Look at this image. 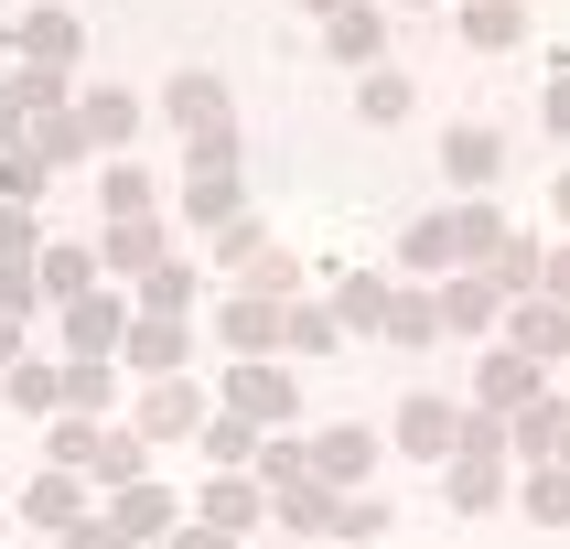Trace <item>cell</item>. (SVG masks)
<instances>
[{
	"label": "cell",
	"mask_w": 570,
	"mask_h": 549,
	"mask_svg": "<svg viewBox=\"0 0 570 549\" xmlns=\"http://www.w3.org/2000/svg\"><path fill=\"white\" fill-rule=\"evenodd\" d=\"M161 119H173V129H194V151H237V129H226V87H216V76H173Z\"/></svg>",
	"instance_id": "1"
},
{
	"label": "cell",
	"mask_w": 570,
	"mask_h": 549,
	"mask_svg": "<svg viewBox=\"0 0 570 549\" xmlns=\"http://www.w3.org/2000/svg\"><path fill=\"white\" fill-rule=\"evenodd\" d=\"M226 410L269 431V420H291V410H302V388H291V366H269V355H237V378H226Z\"/></svg>",
	"instance_id": "2"
},
{
	"label": "cell",
	"mask_w": 570,
	"mask_h": 549,
	"mask_svg": "<svg viewBox=\"0 0 570 549\" xmlns=\"http://www.w3.org/2000/svg\"><path fill=\"white\" fill-rule=\"evenodd\" d=\"M387 442L410 452V463H442V452L463 442V410H452V399H399V431H387Z\"/></svg>",
	"instance_id": "3"
},
{
	"label": "cell",
	"mask_w": 570,
	"mask_h": 549,
	"mask_svg": "<svg viewBox=\"0 0 570 549\" xmlns=\"http://www.w3.org/2000/svg\"><path fill=\"white\" fill-rule=\"evenodd\" d=\"M184 216H194V226H226V216H237V151H194Z\"/></svg>",
	"instance_id": "4"
},
{
	"label": "cell",
	"mask_w": 570,
	"mask_h": 549,
	"mask_svg": "<svg viewBox=\"0 0 570 549\" xmlns=\"http://www.w3.org/2000/svg\"><path fill=\"white\" fill-rule=\"evenodd\" d=\"M216 334H226V355H269L281 345V302H269V291H237L216 313Z\"/></svg>",
	"instance_id": "5"
},
{
	"label": "cell",
	"mask_w": 570,
	"mask_h": 549,
	"mask_svg": "<svg viewBox=\"0 0 570 549\" xmlns=\"http://www.w3.org/2000/svg\"><path fill=\"white\" fill-rule=\"evenodd\" d=\"M302 463H313L323 484H366V474H377V431H355V420H345V431H323Z\"/></svg>",
	"instance_id": "6"
},
{
	"label": "cell",
	"mask_w": 570,
	"mask_h": 549,
	"mask_svg": "<svg viewBox=\"0 0 570 549\" xmlns=\"http://www.w3.org/2000/svg\"><path fill=\"white\" fill-rule=\"evenodd\" d=\"M194 517H205V528H226V539H248L258 517H269V484H248V474H216Z\"/></svg>",
	"instance_id": "7"
},
{
	"label": "cell",
	"mask_w": 570,
	"mask_h": 549,
	"mask_svg": "<svg viewBox=\"0 0 570 549\" xmlns=\"http://www.w3.org/2000/svg\"><path fill=\"white\" fill-rule=\"evenodd\" d=\"M194 420H205V388H173V378H161L151 399H140V442H194Z\"/></svg>",
	"instance_id": "8"
},
{
	"label": "cell",
	"mask_w": 570,
	"mask_h": 549,
	"mask_svg": "<svg viewBox=\"0 0 570 549\" xmlns=\"http://www.w3.org/2000/svg\"><path fill=\"white\" fill-rule=\"evenodd\" d=\"M119 334H129L119 302H97V291H76V302H65V345H76V355H119Z\"/></svg>",
	"instance_id": "9"
},
{
	"label": "cell",
	"mask_w": 570,
	"mask_h": 549,
	"mask_svg": "<svg viewBox=\"0 0 570 549\" xmlns=\"http://www.w3.org/2000/svg\"><path fill=\"white\" fill-rule=\"evenodd\" d=\"M323 43H334L345 65H387V22H377V11H355V0H345V11H323Z\"/></svg>",
	"instance_id": "10"
},
{
	"label": "cell",
	"mask_w": 570,
	"mask_h": 549,
	"mask_svg": "<svg viewBox=\"0 0 570 549\" xmlns=\"http://www.w3.org/2000/svg\"><path fill=\"white\" fill-rule=\"evenodd\" d=\"M119 345H129V366H151V378H173V366H184V313H151V323H129Z\"/></svg>",
	"instance_id": "11"
},
{
	"label": "cell",
	"mask_w": 570,
	"mask_h": 549,
	"mask_svg": "<svg viewBox=\"0 0 570 549\" xmlns=\"http://www.w3.org/2000/svg\"><path fill=\"white\" fill-rule=\"evenodd\" d=\"M442 323H463V334H484L495 323V281H474V269H442V302H431Z\"/></svg>",
	"instance_id": "12"
},
{
	"label": "cell",
	"mask_w": 570,
	"mask_h": 549,
	"mask_svg": "<svg viewBox=\"0 0 570 549\" xmlns=\"http://www.w3.org/2000/svg\"><path fill=\"white\" fill-rule=\"evenodd\" d=\"M495 161H507L495 129H452V140H442V173H452V184H495Z\"/></svg>",
	"instance_id": "13"
},
{
	"label": "cell",
	"mask_w": 570,
	"mask_h": 549,
	"mask_svg": "<svg viewBox=\"0 0 570 549\" xmlns=\"http://www.w3.org/2000/svg\"><path fill=\"white\" fill-rule=\"evenodd\" d=\"M399 269H410V281H442L452 269V216H420L410 237H399Z\"/></svg>",
	"instance_id": "14"
},
{
	"label": "cell",
	"mask_w": 570,
	"mask_h": 549,
	"mask_svg": "<svg viewBox=\"0 0 570 549\" xmlns=\"http://www.w3.org/2000/svg\"><path fill=\"white\" fill-rule=\"evenodd\" d=\"M140 463H151L140 431H97V442H87V474H97V484H140Z\"/></svg>",
	"instance_id": "15"
},
{
	"label": "cell",
	"mask_w": 570,
	"mask_h": 549,
	"mask_svg": "<svg viewBox=\"0 0 570 549\" xmlns=\"http://www.w3.org/2000/svg\"><path fill=\"white\" fill-rule=\"evenodd\" d=\"M528 388H539V355H517V345H495V355H484V410H517Z\"/></svg>",
	"instance_id": "16"
},
{
	"label": "cell",
	"mask_w": 570,
	"mask_h": 549,
	"mask_svg": "<svg viewBox=\"0 0 570 549\" xmlns=\"http://www.w3.org/2000/svg\"><path fill=\"white\" fill-rule=\"evenodd\" d=\"M194 442H205V463H216V474H237V463L258 452V420H237V410H226V420H194Z\"/></svg>",
	"instance_id": "17"
},
{
	"label": "cell",
	"mask_w": 570,
	"mask_h": 549,
	"mask_svg": "<svg viewBox=\"0 0 570 549\" xmlns=\"http://www.w3.org/2000/svg\"><path fill=\"white\" fill-rule=\"evenodd\" d=\"M97 258H108V269H151V258H161V226L151 216H119L108 237H97Z\"/></svg>",
	"instance_id": "18"
},
{
	"label": "cell",
	"mask_w": 570,
	"mask_h": 549,
	"mask_svg": "<svg viewBox=\"0 0 570 549\" xmlns=\"http://www.w3.org/2000/svg\"><path fill=\"white\" fill-rule=\"evenodd\" d=\"M495 237H507V216H495V205H463V216H452V269L495 258Z\"/></svg>",
	"instance_id": "19"
},
{
	"label": "cell",
	"mask_w": 570,
	"mask_h": 549,
	"mask_svg": "<svg viewBox=\"0 0 570 549\" xmlns=\"http://www.w3.org/2000/svg\"><path fill=\"white\" fill-rule=\"evenodd\" d=\"M377 313H387V281H377V269H355V281L334 291V334H366Z\"/></svg>",
	"instance_id": "20"
},
{
	"label": "cell",
	"mask_w": 570,
	"mask_h": 549,
	"mask_svg": "<svg viewBox=\"0 0 570 549\" xmlns=\"http://www.w3.org/2000/svg\"><path fill=\"white\" fill-rule=\"evenodd\" d=\"M76 507H87V484L65 474V463H55V474H43V484H32V496H22V517H32V528H65V517H76Z\"/></svg>",
	"instance_id": "21"
},
{
	"label": "cell",
	"mask_w": 570,
	"mask_h": 549,
	"mask_svg": "<svg viewBox=\"0 0 570 549\" xmlns=\"http://www.w3.org/2000/svg\"><path fill=\"white\" fill-rule=\"evenodd\" d=\"M507 442H517V452H539V463H549V452H560V399H517Z\"/></svg>",
	"instance_id": "22"
},
{
	"label": "cell",
	"mask_w": 570,
	"mask_h": 549,
	"mask_svg": "<svg viewBox=\"0 0 570 549\" xmlns=\"http://www.w3.org/2000/svg\"><path fill=\"white\" fill-rule=\"evenodd\" d=\"M355 108H366V119H410V76H399V65H366V87H355Z\"/></svg>",
	"instance_id": "23"
},
{
	"label": "cell",
	"mask_w": 570,
	"mask_h": 549,
	"mask_svg": "<svg viewBox=\"0 0 570 549\" xmlns=\"http://www.w3.org/2000/svg\"><path fill=\"white\" fill-rule=\"evenodd\" d=\"M517 355H560V291L517 302Z\"/></svg>",
	"instance_id": "24"
},
{
	"label": "cell",
	"mask_w": 570,
	"mask_h": 549,
	"mask_svg": "<svg viewBox=\"0 0 570 549\" xmlns=\"http://www.w3.org/2000/svg\"><path fill=\"white\" fill-rule=\"evenodd\" d=\"M119 528L129 539H161V528H173V496H161V484H119Z\"/></svg>",
	"instance_id": "25"
},
{
	"label": "cell",
	"mask_w": 570,
	"mask_h": 549,
	"mask_svg": "<svg viewBox=\"0 0 570 549\" xmlns=\"http://www.w3.org/2000/svg\"><path fill=\"white\" fill-rule=\"evenodd\" d=\"M76 129H87V140H129V129H140V108H129L119 87H97L87 108H76Z\"/></svg>",
	"instance_id": "26"
},
{
	"label": "cell",
	"mask_w": 570,
	"mask_h": 549,
	"mask_svg": "<svg viewBox=\"0 0 570 549\" xmlns=\"http://www.w3.org/2000/svg\"><path fill=\"white\" fill-rule=\"evenodd\" d=\"M43 258V269H32V291H65V302H76V291H87V269H97V248H32Z\"/></svg>",
	"instance_id": "27"
},
{
	"label": "cell",
	"mask_w": 570,
	"mask_h": 549,
	"mask_svg": "<svg viewBox=\"0 0 570 549\" xmlns=\"http://www.w3.org/2000/svg\"><path fill=\"white\" fill-rule=\"evenodd\" d=\"M22 55L32 65H65V55H76V22H65V11H32V22H22Z\"/></svg>",
	"instance_id": "28"
},
{
	"label": "cell",
	"mask_w": 570,
	"mask_h": 549,
	"mask_svg": "<svg viewBox=\"0 0 570 549\" xmlns=\"http://www.w3.org/2000/svg\"><path fill=\"white\" fill-rule=\"evenodd\" d=\"M387 528H399V507H377V496H345L334 507V539H387Z\"/></svg>",
	"instance_id": "29"
},
{
	"label": "cell",
	"mask_w": 570,
	"mask_h": 549,
	"mask_svg": "<svg viewBox=\"0 0 570 549\" xmlns=\"http://www.w3.org/2000/svg\"><path fill=\"white\" fill-rule=\"evenodd\" d=\"M463 32H474V43H517V32H528V11H517V0H474V11H463Z\"/></svg>",
	"instance_id": "30"
},
{
	"label": "cell",
	"mask_w": 570,
	"mask_h": 549,
	"mask_svg": "<svg viewBox=\"0 0 570 549\" xmlns=\"http://www.w3.org/2000/svg\"><path fill=\"white\" fill-rule=\"evenodd\" d=\"M281 345H302V355H334V313H323V302H302V313H281Z\"/></svg>",
	"instance_id": "31"
},
{
	"label": "cell",
	"mask_w": 570,
	"mask_h": 549,
	"mask_svg": "<svg viewBox=\"0 0 570 549\" xmlns=\"http://www.w3.org/2000/svg\"><path fill=\"white\" fill-rule=\"evenodd\" d=\"M32 248H43V237H32V205H0V269H22Z\"/></svg>",
	"instance_id": "32"
},
{
	"label": "cell",
	"mask_w": 570,
	"mask_h": 549,
	"mask_svg": "<svg viewBox=\"0 0 570 549\" xmlns=\"http://www.w3.org/2000/svg\"><path fill=\"white\" fill-rule=\"evenodd\" d=\"M65 549H129V528H119V517H87V507H76V517H65Z\"/></svg>",
	"instance_id": "33"
},
{
	"label": "cell",
	"mask_w": 570,
	"mask_h": 549,
	"mask_svg": "<svg viewBox=\"0 0 570 549\" xmlns=\"http://www.w3.org/2000/svg\"><path fill=\"white\" fill-rule=\"evenodd\" d=\"M43 194V161H22V151H0V205H32Z\"/></svg>",
	"instance_id": "34"
},
{
	"label": "cell",
	"mask_w": 570,
	"mask_h": 549,
	"mask_svg": "<svg viewBox=\"0 0 570 549\" xmlns=\"http://www.w3.org/2000/svg\"><path fill=\"white\" fill-rule=\"evenodd\" d=\"M151 313H194V269H161L151 258Z\"/></svg>",
	"instance_id": "35"
},
{
	"label": "cell",
	"mask_w": 570,
	"mask_h": 549,
	"mask_svg": "<svg viewBox=\"0 0 570 549\" xmlns=\"http://www.w3.org/2000/svg\"><path fill=\"white\" fill-rule=\"evenodd\" d=\"M108 216H151V184H140L129 161H119V173H108Z\"/></svg>",
	"instance_id": "36"
},
{
	"label": "cell",
	"mask_w": 570,
	"mask_h": 549,
	"mask_svg": "<svg viewBox=\"0 0 570 549\" xmlns=\"http://www.w3.org/2000/svg\"><path fill=\"white\" fill-rule=\"evenodd\" d=\"M11 399L22 410H55V366H11Z\"/></svg>",
	"instance_id": "37"
},
{
	"label": "cell",
	"mask_w": 570,
	"mask_h": 549,
	"mask_svg": "<svg viewBox=\"0 0 570 549\" xmlns=\"http://www.w3.org/2000/svg\"><path fill=\"white\" fill-rule=\"evenodd\" d=\"M528 517H539V528H560V463H539V484H528Z\"/></svg>",
	"instance_id": "38"
},
{
	"label": "cell",
	"mask_w": 570,
	"mask_h": 549,
	"mask_svg": "<svg viewBox=\"0 0 570 549\" xmlns=\"http://www.w3.org/2000/svg\"><path fill=\"white\" fill-rule=\"evenodd\" d=\"M32 108H22V87H0V151H11V129H22Z\"/></svg>",
	"instance_id": "39"
},
{
	"label": "cell",
	"mask_w": 570,
	"mask_h": 549,
	"mask_svg": "<svg viewBox=\"0 0 570 549\" xmlns=\"http://www.w3.org/2000/svg\"><path fill=\"white\" fill-rule=\"evenodd\" d=\"M173 549H237V539H226V528H205V517H194V528H184V539H173Z\"/></svg>",
	"instance_id": "40"
},
{
	"label": "cell",
	"mask_w": 570,
	"mask_h": 549,
	"mask_svg": "<svg viewBox=\"0 0 570 549\" xmlns=\"http://www.w3.org/2000/svg\"><path fill=\"white\" fill-rule=\"evenodd\" d=\"M313 11H345V0H313Z\"/></svg>",
	"instance_id": "41"
}]
</instances>
